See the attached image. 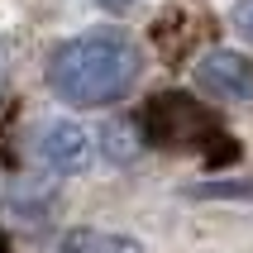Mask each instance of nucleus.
Instances as JSON below:
<instances>
[{
	"label": "nucleus",
	"instance_id": "nucleus-1",
	"mask_svg": "<svg viewBox=\"0 0 253 253\" xmlns=\"http://www.w3.org/2000/svg\"><path fill=\"white\" fill-rule=\"evenodd\" d=\"M139 72H143V53L120 29L77 34V39L57 43L48 57V86L57 91V100H67L77 110L125 100V91L139 82Z\"/></svg>",
	"mask_w": 253,
	"mask_h": 253
},
{
	"label": "nucleus",
	"instance_id": "nucleus-2",
	"mask_svg": "<svg viewBox=\"0 0 253 253\" xmlns=\"http://www.w3.org/2000/svg\"><path fill=\"white\" fill-rule=\"evenodd\" d=\"M143 143L168 148V153H206V168H225L239 158V143L229 139L220 120H215L201 100H191L186 91H158L139 115Z\"/></svg>",
	"mask_w": 253,
	"mask_h": 253
},
{
	"label": "nucleus",
	"instance_id": "nucleus-3",
	"mask_svg": "<svg viewBox=\"0 0 253 253\" xmlns=\"http://www.w3.org/2000/svg\"><path fill=\"white\" fill-rule=\"evenodd\" d=\"M91 153H96V139L86 134L77 120H43L34 129V163L57 177H77V172L91 168Z\"/></svg>",
	"mask_w": 253,
	"mask_h": 253
},
{
	"label": "nucleus",
	"instance_id": "nucleus-4",
	"mask_svg": "<svg viewBox=\"0 0 253 253\" xmlns=\"http://www.w3.org/2000/svg\"><path fill=\"white\" fill-rule=\"evenodd\" d=\"M196 86L215 100L229 105H249L253 100V57L234 53V48H211L196 62Z\"/></svg>",
	"mask_w": 253,
	"mask_h": 253
},
{
	"label": "nucleus",
	"instance_id": "nucleus-5",
	"mask_svg": "<svg viewBox=\"0 0 253 253\" xmlns=\"http://www.w3.org/2000/svg\"><path fill=\"white\" fill-rule=\"evenodd\" d=\"M57 253H143V244L115 229H67L57 239Z\"/></svg>",
	"mask_w": 253,
	"mask_h": 253
},
{
	"label": "nucleus",
	"instance_id": "nucleus-6",
	"mask_svg": "<svg viewBox=\"0 0 253 253\" xmlns=\"http://www.w3.org/2000/svg\"><path fill=\"white\" fill-rule=\"evenodd\" d=\"M206 14H191V10H172L168 19H158V43H163V48H168V57H182L186 48H191V43H196V34H206Z\"/></svg>",
	"mask_w": 253,
	"mask_h": 253
},
{
	"label": "nucleus",
	"instance_id": "nucleus-7",
	"mask_svg": "<svg viewBox=\"0 0 253 253\" xmlns=\"http://www.w3.org/2000/svg\"><path fill=\"white\" fill-rule=\"evenodd\" d=\"M100 148H105V158H110L115 168L134 163V158L143 153V129H139V120H105V129H100Z\"/></svg>",
	"mask_w": 253,
	"mask_h": 253
},
{
	"label": "nucleus",
	"instance_id": "nucleus-8",
	"mask_svg": "<svg viewBox=\"0 0 253 253\" xmlns=\"http://www.w3.org/2000/svg\"><path fill=\"white\" fill-rule=\"evenodd\" d=\"M186 196H196V201H215V196L239 201V196H253V182H196V186H186Z\"/></svg>",
	"mask_w": 253,
	"mask_h": 253
},
{
	"label": "nucleus",
	"instance_id": "nucleus-9",
	"mask_svg": "<svg viewBox=\"0 0 253 253\" xmlns=\"http://www.w3.org/2000/svg\"><path fill=\"white\" fill-rule=\"evenodd\" d=\"M229 19H234V29H239V39H249V43H253V0H239Z\"/></svg>",
	"mask_w": 253,
	"mask_h": 253
},
{
	"label": "nucleus",
	"instance_id": "nucleus-10",
	"mask_svg": "<svg viewBox=\"0 0 253 253\" xmlns=\"http://www.w3.org/2000/svg\"><path fill=\"white\" fill-rule=\"evenodd\" d=\"M100 5H105V10H129L134 0H100Z\"/></svg>",
	"mask_w": 253,
	"mask_h": 253
},
{
	"label": "nucleus",
	"instance_id": "nucleus-11",
	"mask_svg": "<svg viewBox=\"0 0 253 253\" xmlns=\"http://www.w3.org/2000/svg\"><path fill=\"white\" fill-rule=\"evenodd\" d=\"M0 253H10V244H5V239H0Z\"/></svg>",
	"mask_w": 253,
	"mask_h": 253
}]
</instances>
